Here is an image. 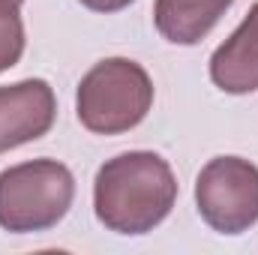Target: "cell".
<instances>
[{
    "label": "cell",
    "instance_id": "6da1fadb",
    "mask_svg": "<svg viewBox=\"0 0 258 255\" xmlns=\"http://www.w3.org/2000/svg\"><path fill=\"white\" fill-rule=\"evenodd\" d=\"M177 201V177L153 150H129L96 171V219L123 237H141L168 219Z\"/></svg>",
    "mask_w": 258,
    "mask_h": 255
},
{
    "label": "cell",
    "instance_id": "7a4b0ae2",
    "mask_svg": "<svg viewBox=\"0 0 258 255\" xmlns=\"http://www.w3.org/2000/svg\"><path fill=\"white\" fill-rule=\"evenodd\" d=\"M153 108V81L147 69L129 57H105L75 90V114L96 135H120L135 129Z\"/></svg>",
    "mask_w": 258,
    "mask_h": 255
},
{
    "label": "cell",
    "instance_id": "3957f363",
    "mask_svg": "<svg viewBox=\"0 0 258 255\" xmlns=\"http://www.w3.org/2000/svg\"><path fill=\"white\" fill-rule=\"evenodd\" d=\"M75 201V177L57 159H30L0 171V228L36 234L54 228Z\"/></svg>",
    "mask_w": 258,
    "mask_h": 255
},
{
    "label": "cell",
    "instance_id": "277c9868",
    "mask_svg": "<svg viewBox=\"0 0 258 255\" xmlns=\"http://www.w3.org/2000/svg\"><path fill=\"white\" fill-rule=\"evenodd\" d=\"M201 219L219 234H243L258 222V165L240 156H216L195 177Z\"/></svg>",
    "mask_w": 258,
    "mask_h": 255
},
{
    "label": "cell",
    "instance_id": "5b68a950",
    "mask_svg": "<svg viewBox=\"0 0 258 255\" xmlns=\"http://www.w3.org/2000/svg\"><path fill=\"white\" fill-rule=\"evenodd\" d=\"M54 117L57 99L48 81L24 78L0 87V153L48 135Z\"/></svg>",
    "mask_w": 258,
    "mask_h": 255
},
{
    "label": "cell",
    "instance_id": "8992f818",
    "mask_svg": "<svg viewBox=\"0 0 258 255\" xmlns=\"http://www.w3.org/2000/svg\"><path fill=\"white\" fill-rule=\"evenodd\" d=\"M210 78L222 93L231 96L258 90V3L246 12L240 27L213 51Z\"/></svg>",
    "mask_w": 258,
    "mask_h": 255
},
{
    "label": "cell",
    "instance_id": "52a82bcc",
    "mask_svg": "<svg viewBox=\"0 0 258 255\" xmlns=\"http://www.w3.org/2000/svg\"><path fill=\"white\" fill-rule=\"evenodd\" d=\"M234 0H156L153 24L171 45H198Z\"/></svg>",
    "mask_w": 258,
    "mask_h": 255
},
{
    "label": "cell",
    "instance_id": "ba28073f",
    "mask_svg": "<svg viewBox=\"0 0 258 255\" xmlns=\"http://www.w3.org/2000/svg\"><path fill=\"white\" fill-rule=\"evenodd\" d=\"M24 21L18 12V3L0 0V72L12 69L24 54Z\"/></svg>",
    "mask_w": 258,
    "mask_h": 255
},
{
    "label": "cell",
    "instance_id": "9c48e42d",
    "mask_svg": "<svg viewBox=\"0 0 258 255\" xmlns=\"http://www.w3.org/2000/svg\"><path fill=\"white\" fill-rule=\"evenodd\" d=\"M81 6H87L90 12H102V15H111V12H120V9H126L129 3H135V0H78Z\"/></svg>",
    "mask_w": 258,
    "mask_h": 255
},
{
    "label": "cell",
    "instance_id": "30bf717a",
    "mask_svg": "<svg viewBox=\"0 0 258 255\" xmlns=\"http://www.w3.org/2000/svg\"><path fill=\"white\" fill-rule=\"evenodd\" d=\"M12 3H18V6H21V3H24V0H12Z\"/></svg>",
    "mask_w": 258,
    "mask_h": 255
}]
</instances>
